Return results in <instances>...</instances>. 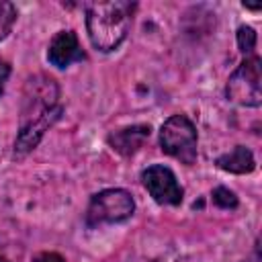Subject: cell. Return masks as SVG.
Instances as JSON below:
<instances>
[{
	"mask_svg": "<svg viewBox=\"0 0 262 262\" xmlns=\"http://www.w3.org/2000/svg\"><path fill=\"white\" fill-rule=\"evenodd\" d=\"M63 108L59 104V86L47 74H35L27 78L23 88L18 135L14 139L12 158L23 160L31 154L45 131L61 117Z\"/></svg>",
	"mask_w": 262,
	"mask_h": 262,
	"instance_id": "obj_1",
	"label": "cell"
},
{
	"mask_svg": "<svg viewBox=\"0 0 262 262\" xmlns=\"http://www.w3.org/2000/svg\"><path fill=\"white\" fill-rule=\"evenodd\" d=\"M135 4L113 0V2H92L86 6V29L90 43L98 51L117 49L129 33Z\"/></svg>",
	"mask_w": 262,
	"mask_h": 262,
	"instance_id": "obj_2",
	"label": "cell"
},
{
	"mask_svg": "<svg viewBox=\"0 0 262 262\" xmlns=\"http://www.w3.org/2000/svg\"><path fill=\"white\" fill-rule=\"evenodd\" d=\"M196 127L186 115H172L164 121L160 129V145L164 154L190 166L196 162Z\"/></svg>",
	"mask_w": 262,
	"mask_h": 262,
	"instance_id": "obj_3",
	"label": "cell"
},
{
	"mask_svg": "<svg viewBox=\"0 0 262 262\" xmlns=\"http://www.w3.org/2000/svg\"><path fill=\"white\" fill-rule=\"evenodd\" d=\"M135 211L133 196L123 188H106L96 192L90 199L86 223L90 227L102 225V223H121L129 219Z\"/></svg>",
	"mask_w": 262,
	"mask_h": 262,
	"instance_id": "obj_4",
	"label": "cell"
},
{
	"mask_svg": "<svg viewBox=\"0 0 262 262\" xmlns=\"http://www.w3.org/2000/svg\"><path fill=\"white\" fill-rule=\"evenodd\" d=\"M260 78H262L260 57L256 55L246 57L227 80V86H225L227 98L242 106H260L262 102Z\"/></svg>",
	"mask_w": 262,
	"mask_h": 262,
	"instance_id": "obj_5",
	"label": "cell"
},
{
	"mask_svg": "<svg viewBox=\"0 0 262 262\" xmlns=\"http://www.w3.org/2000/svg\"><path fill=\"white\" fill-rule=\"evenodd\" d=\"M141 182H143V186L147 188V192L151 194V199L158 205L176 207V205L182 203L184 190H182V186L178 184L174 172L168 166H164V164L147 166L141 172Z\"/></svg>",
	"mask_w": 262,
	"mask_h": 262,
	"instance_id": "obj_6",
	"label": "cell"
},
{
	"mask_svg": "<svg viewBox=\"0 0 262 262\" xmlns=\"http://www.w3.org/2000/svg\"><path fill=\"white\" fill-rule=\"evenodd\" d=\"M86 55L78 43V37L74 31H59L47 49V59L55 68H68L74 61H82Z\"/></svg>",
	"mask_w": 262,
	"mask_h": 262,
	"instance_id": "obj_7",
	"label": "cell"
},
{
	"mask_svg": "<svg viewBox=\"0 0 262 262\" xmlns=\"http://www.w3.org/2000/svg\"><path fill=\"white\" fill-rule=\"evenodd\" d=\"M151 127L149 125H131V127H123L117 129L108 135V145L119 151L121 156H133L147 139H149Z\"/></svg>",
	"mask_w": 262,
	"mask_h": 262,
	"instance_id": "obj_8",
	"label": "cell"
},
{
	"mask_svg": "<svg viewBox=\"0 0 262 262\" xmlns=\"http://www.w3.org/2000/svg\"><path fill=\"white\" fill-rule=\"evenodd\" d=\"M215 164L219 170L229 172V174H250L256 168L254 154L244 145H235L231 151L219 156L215 160Z\"/></svg>",
	"mask_w": 262,
	"mask_h": 262,
	"instance_id": "obj_9",
	"label": "cell"
},
{
	"mask_svg": "<svg viewBox=\"0 0 262 262\" xmlns=\"http://www.w3.org/2000/svg\"><path fill=\"white\" fill-rule=\"evenodd\" d=\"M16 20V8L10 2H0V41L10 33Z\"/></svg>",
	"mask_w": 262,
	"mask_h": 262,
	"instance_id": "obj_10",
	"label": "cell"
},
{
	"mask_svg": "<svg viewBox=\"0 0 262 262\" xmlns=\"http://www.w3.org/2000/svg\"><path fill=\"white\" fill-rule=\"evenodd\" d=\"M211 196H213V203H215L217 207H221V209H235V207H237V196H235V192L229 190V188H225V186H217Z\"/></svg>",
	"mask_w": 262,
	"mask_h": 262,
	"instance_id": "obj_11",
	"label": "cell"
},
{
	"mask_svg": "<svg viewBox=\"0 0 262 262\" xmlns=\"http://www.w3.org/2000/svg\"><path fill=\"white\" fill-rule=\"evenodd\" d=\"M237 47L242 53H252L256 47V31L252 27H239L237 29Z\"/></svg>",
	"mask_w": 262,
	"mask_h": 262,
	"instance_id": "obj_12",
	"label": "cell"
},
{
	"mask_svg": "<svg viewBox=\"0 0 262 262\" xmlns=\"http://www.w3.org/2000/svg\"><path fill=\"white\" fill-rule=\"evenodd\" d=\"M33 262H66V258L57 252H41L33 258Z\"/></svg>",
	"mask_w": 262,
	"mask_h": 262,
	"instance_id": "obj_13",
	"label": "cell"
},
{
	"mask_svg": "<svg viewBox=\"0 0 262 262\" xmlns=\"http://www.w3.org/2000/svg\"><path fill=\"white\" fill-rule=\"evenodd\" d=\"M8 76H10V66H8V61H4V59L0 57V94H2V90H4V84H6Z\"/></svg>",
	"mask_w": 262,
	"mask_h": 262,
	"instance_id": "obj_14",
	"label": "cell"
},
{
	"mask_svg": "<svg viewBox=\"0 0 262 262\" xmlns=\"http://www.w3.org/2000/svg\"><path fill=\"white\" fill-rule=\"evenodd\" d=\"M246 8H250V10H260V4H244Z\"/></svg>",
	"mask_w": 262,
	"mask_h": 262,
	"instance_id": "obj_15",
	"label": "cell"
},
{
	"mask_svg": "<svg viewBox=\"0 0 262 262\" xmlns=\"http://www.w3.org/2000/svg\"><path fill=\"white\" fill-rule=\"evenodd\" d=\"M0 262H8V260H6V258H4V256H0Z\"/></svg>",
	"mask_w": 262,
	"mask_h": 262,
	"instance_id": "obj_16",
	"label": "cell"
}]
</instances>
